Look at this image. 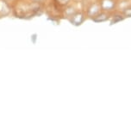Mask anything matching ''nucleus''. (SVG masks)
I'll return each instance as SVG.
<instances>
[{
  "mask_svg": "<svg viewBox=\"0 0 131 132\" xmlns=\"http://www.w3.org/2000/svg\"><path fill=\"white\" fill-rule=\"evenodd\" d=\"M121 20H123V18L122 17H120L119 16H115V19H113V21L111 22V23H116L117 22H119V21H121Z\"/></svg>",
  "mask_w": 131,
  "mask_h": 132,
  "instance_id": "5",
  "label": "nucleus"
},
{
  "mask_svg": "<svg viewBox=\"0 0 131 132\" xmlns=\"http://www.w3.org/2000/svg\"><path fill=\"white\" fill-rule=\"evenodd\" d=\"M125 14H126V16H128L131 17V9L128 10V11H125Z\"/></svg>",
  "mask_w": 131,
  "mask_h": 132,
  "instance_id": "7",
  "label": "nucleus"
},
{
  "mask_svg": "<svg viewBox=\"0 0 131 132\" xmlns=\"http://www.w3.org/2000/svg\"><path fill=\"white\" fill-rule=\"evenodd\" d=\"M11 12V5L6 0H0V16H5Z\"/></svg>",
  "mask_w": 131,
  "mask_h": 132,
  "instance_id": "1",
  "label": "nucleus"
},
{
  "mask_svg": "<svg viewBox=\"0 0 131 132\" xmlns=\"http://www.w3.org/2000/svg\"><path fill=\"white\" fill-rule=\"evenodd\" d=\"M102 5H103V9H105V10H110L113 6H114V3H113V2L111 1V0H104V1L103 2Z\"/></svg>",
  "mask_w": 131,
  "mask_h": 132,
  "instance_id": "3",
  "label": "nucleus"
},
{
  "mask_svg": "<svg viewBox=\"0 0 131 132\" xmlns=\"http://www.w3.org/2000/svg\"><path fill=\"white\" fill-rule=\"evenodd\" d=\"M108 19V16H106L104 14H100L98 15V16H96L94 19H93V21L95 22H103V21H105V20Z\"/></svg>",
  "mask_w": 131,
  "mask_h": 132,
  "instance_id": "4",
  "label": "nucleus"
},
{
  "mask_svg": "<svg viewBox=\"0 0 131 132\" xmlns=\"http://www.w3.org/2000/svg\"><path fill=\"white\" fill-rule=\"evenodd\" d=\"M73 18L71 19V22L72 23L75 24V25H80V24H81V23L83 22V15L82 14H76V15H73Z\"/></svg>",
  "mask_w": 131,
  "mask_h": 132,
  "instance_id": "2",
  "label": "nucleus"
},
{
  "mask_svg": "<svg viewBox=\"0 0 131 132\" xmlns=\"http://www.w3.org/2000/svg\"><path fill=\"white\" fill-rule=\"evenodd\" d=\"M58 3H60V4H66L69 2V0H57Z\"/></svg>",
  "mask_w": 131,
  "mask_h": 132,
  "instance_id": "6",
  "label": "nucleus"
}]
</instances>
